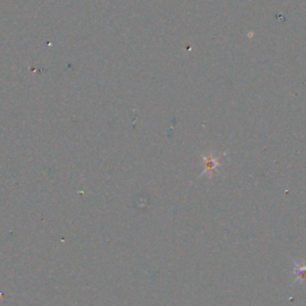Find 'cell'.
<instances>
[{"mask_svg": "<svg viewBox=\"0 0 306 306\" xmlns=\"http://www.w3.org/2000/svg\"><path fill=\"white\" fill-rule=\"evenodd\" d=\"M205 159V172L213 173L219 168V158L214 155H206Z\"/></svg>", "mask_w": 306, "mask_h": 306, "instance_id": "6da1fadb", "label": "cell"}, {"mask_svg": "<svg viewBox=\"0 0 306 306\" xmlns=\"http://www.w3.org/2000/svg\"><path fill=\"white\" fill-rule=\"evenodd\" d=\"M293 271L297 280L302 281L306 278V266L303 265V263H297V265H294Z\"/></svg>", "mask_w": 306, "mask_h": 306, "instance_id": "7a4b0ae2", "label": "cell"}]
</instances>
